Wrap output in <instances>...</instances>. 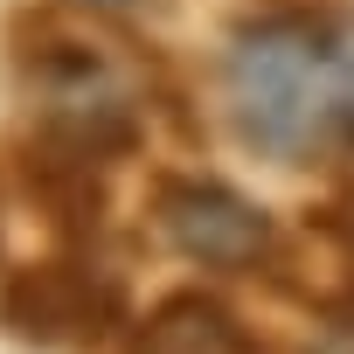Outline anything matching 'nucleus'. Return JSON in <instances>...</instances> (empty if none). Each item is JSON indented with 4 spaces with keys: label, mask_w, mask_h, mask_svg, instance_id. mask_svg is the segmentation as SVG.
Masks as SVG:
<instances>
[{
    "label": "nucleus",
    "mask_w": 354,
    "mask_h": 354,
    "mask_svg": "<svg viewBox=\"0 0 354 354\" xmlns=\"http://www.w3.org/2000/svg\"><path fill=\"white\" fill-rule=\"evenodd\" d=\"M223 84H230V118L243 146L285 167L354 139V56L313 21L278 15V21L236 28Z\"/></svg>",
    "instance_id": "1"
},
{
    "label": "nucleus",
    "mask_w": 354,
    "mask_h": 354,
    "mask_svg": "<svg viewBox=\"0 0 354 354\" xmlns=\"http://www.w3.org/2000/svg\"><path fill=\"white\" fill-rule=\"evenodd\" d=\"M125 313L118 278L77 264V257H42L21 264L0 285V333L21 347H70V340H104Z\"/></svg>",
    "instance_id": "2"
},
{
    "label": "nucleus",
    "mask_w": 354,
    "mask_h": 354,
    "mask_svg": "<svg viewBox=\"0 0 354 354\" xmlns=\"http://www.w3.org/2000/svg\"><path fill=\"white\" fill-rule=\"evenodd\" d=\"M153 223L188 264H209V271H250L271 250V216L223 181H160Z\"/></svg>",
    "instance_id": "3"
},
{
    "label": "nucleus",
    "mask_w": 354,
    "mask_h": 354,
    "mask_svg": "<svg viewBox=\"0 0 354 354\" xmlns=\"http://www.w3.org/2000/svg\"><path fill=\"white\" fill-rule=\"evenodd\" d=\"M28 195L49 209V223L63 236H91L97 216H104V188H97V160L77 153V146H56L42 139L28 153Z\"/></svg>",
    "instance_id": "4"
},
{
    "label": "nucleus",
    "mask_w": 354,
    "mask_h": 354,
    "mask_svg": "<svg viewBox=\"0 0 354 354\" xmlns=\"http://www.w3.org/2000/svg\"><path fill=\"white\" fill-rule=\"evenodd\" d=\"M132 354H250V340H243V326H236L216 299L174 292V299H160V306L146 313Z\"/></svg>",
    "instance_id": "5"
},
{
    "label": "nucleus",
    "mask_w": 354,
    "mask_h": 354,
    "mask_svg": "<svg viewBox=\"0 0 354 354\" xmlns=\"http://www.w3.org/2000/svg\"><path fill=\"white\" fill-rule=\"evenodd\" d=\"M319 354H354V306L326 313V340H319Z\"/></svg>",
    "instance_id": "6"
},
{
    "label": "nucleus",
    "mask_w": 354,
    "mask_h": 354,
    "mask_svg": "<svg viewBox=\"0 0 354 354\" xmlns=\"http://www.w3.org/2000/svg\"><path fill=\"white\" fill-rule=\"evenodd\" d=\"M84 8H132V0H84Z\"/></svg>",
    "instance_id": "7"
}]
</instances>
